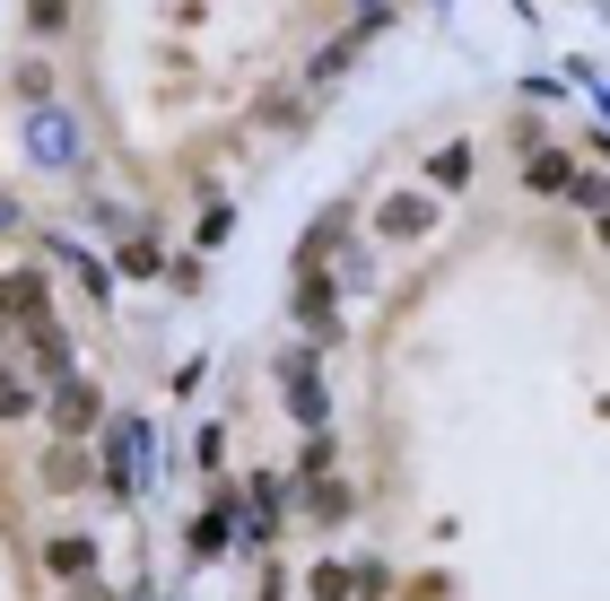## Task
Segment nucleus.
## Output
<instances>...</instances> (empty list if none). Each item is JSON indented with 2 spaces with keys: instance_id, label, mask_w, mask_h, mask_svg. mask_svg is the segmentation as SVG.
I'll return each mask as SVG.
<instances>
[{
  "instance_id": "10",
  "label": "nucleus",
  "mask_w": 610,
  "mask_h": 601,
  "mask_svg": "<svg viewBox=\"0 0 610 601\" xmlns=\"http://www.w3.org/2000/svg\"><path fill=\"white\" fill-rule=\"evenodd\" d=\"M0 410H26V383H0Z\"/></svg>"
},
{
  "instance_id": "9",
  "label": "nucleus",
  "mask_w": 610,
  "mask_h": 601,
  "mask_svg": "<svg viewBox=\"0 0 610 601\" xmlns=\"http://www.w3.org/2000/svg\"><path fill=\"white\" fill-rule=\"evenodd\" d=\"M62 18H70L62 0H35V26H44V35H62Z\"/></svg>"
},
{
  "instance_id": "8",
  "label": "nucleus",
  "mask_w": 610,
  "mask_h": 601,
  "mask_svg": "<svg viewBox=\"0 0 610 601\" xmlns=\"http://www.w3.org/2000/svg\"><path fill=\"white\" fill-rule=\"evenodd\" d=\"M532 183H541V192H558V183H576V166H567V157H541V166H532Z\"/></svg>"
},
{
  "instance_id": "4",
  "label": "nucleus",
  "mask_w": 610,
  "mask_h": 601,
  "mask_svg": "<svg viewBox=\"0 0 610 601\" xmlns=\"http://www.w3.org/2000/svg\"><path fill=\"white\" fill-rule=\"evenodd\" d=\"M358 593V567H314V601H350Z\"/></svg>"
},
{
  "instance_id": "3",
  "label": "nucleus",
  "mask_w": 610,
  "mask_h": 601,
  "mask_svg": "<svg viewBox=\"0 0 610 601\" xmlns=\"http://www.w3.org/2000/svg\"><path fill=\"white\" fill-rule=\"evenodd\" d=\"M62 427H97V392L88 383H62Z\"/></svg>"
},
{
  "instance_id": "5",
  "label": "nucleus",
  "mask_w": 610,
  "mask_h": 601,
  "mask_svg": "<svg viewBox=\"0 0 610 601\" xmlns=\"http://www.w3.org/2000/svg\"><path fill=\"white\" fill-rule=\"evenodd\" d=\"M88 567H97L88 541H53V576H88Z\"/></svg>"
},
{
  "instance_id": "7",
  "label": "nucleus",
  "mask_w": 610,
  "mask_h": 601,
  "mask_svg": "<svg viewBox=\"0 0 610 601\" xmlns=\"http://www.w3.org/2000/svg\"><path fill=\"white\" fill-rule=\"evenodd\" d=\"M463 175H472V148H436V183H445V192H454V183H463Z\"/></svg>"
},
{
  "instance_id": "1",
  "label": "nucleus",
  "mask_w": 610,
  "mask_h": 601,
  "mask_svg": "<svg viewBox=\"0 0 610 601\" xmlns=\"http://www.w3.org/2000/svg\"><path fill=\"white\" fill-rule=\"evenodd\" d=\"M0 305H9V314H18L26 332H35V323H44V279H35V270H18V279H0Z\"/></svg>"
},
{
  "instance_id": "2",
  "label": "nucleus",
  "mask_w": 610,
  "mask_h": 601,
  "mask_svg": "<svg viewBox=\"0 0 610 601\" xmlns=\"http://www.w3.org/2000/svg\"><path fill=\"white\" fill-rule=\"evenodd\" d=\"M419 227H428V201H419V192L384 201V236H419Z\"/></svg>"
},
{
  "instance_id": "6",
  "label": "nucleus",
  "mask_w": 610,
  "mask_h": 601,
  "mask_svg": "<svg viewBox=\"0 0 610 601\" xmlns=\"http://www.w3.org/2000/svg\"><path fill=\"white\" fill-rule=\"evenodd\" d=\"M341 514H350V488L323 480V488H314V523H341Z\"/></svg>"
}]
</instances>
